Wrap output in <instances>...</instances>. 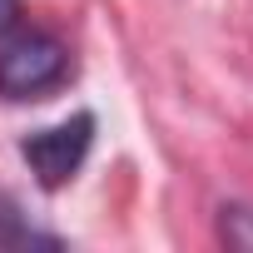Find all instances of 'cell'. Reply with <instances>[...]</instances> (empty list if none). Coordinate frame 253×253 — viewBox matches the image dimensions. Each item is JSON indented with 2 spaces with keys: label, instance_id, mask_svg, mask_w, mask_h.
I'll return each mask as SVG.
<instances>
[{
  "label": "cell",
  "instance_id": "cell-1",
  "mask_svg": "<svg viewBox=\"0 0 253 253\" xmlns=\"http://www.w3.org/2000/svg\"><path fill=\"white\" fill-rule=\"evenodd\" d=\"M65 70H70V50L55 35L25 25H10L0 35V94L5 99H40L65 80Z\"/></svg>",
  "mask_w": 253,
  "mask_h": 253
},
{
  "label": "cell",
  "instance_id": "cell-2",
  "mask_svg": "<svg viewBox=\"0 0 253 253\" xmlns=\"http://www.w3.org/2000/svg\"><path fill=\"white\" fill-rule=\"evenodd\" d=\"M89 144H94V114L80 109L60 124H50V129H35L20 139V159L30 164V174L40 179V189H65L80 164L89 159Z\"/></svg>",
  "mask_w": 253,
  "mask_h": 253
},
{
  "label": "cell",
  "instance_id": "cell-3",
  "mask_svg": "<svg viewBox=\"0 0 253 253\" xmlns=\"http://www.w3.org/2000/svg\"><path fill=\"white\" fill-rule=\"evenodd\" d=\"M0 248H60V238L55 233H40V228H30L25 223V213L0 194Z\"/></svg>",
  "mask_w": 253,
  "mask_h": 253
},
{
  "label": "cell",
  "instance_id": "cell-4",
  "mask_svg": "<svg viewBox=\"0 0 253 253\" xmlns=\"http://www.w3.org/2000/svg\"><path fill=\"white\" fill-rule=\"evenodd\" d=\"M218 233H223V243H228V248L253 253V209L228 204V209H223V218H218Z\"/></svg>",
  "mask_w": 253,
  "mask_h": 253
},
{
  "label": "cell",
  "instance_id": "cell-5",
  "mask_svg": "<svg viewBox=\"0 0 253 253\" xmlns=\"http://www.w3.org/2000/svg\"><path fill=\"white\" fill-rule=\"evenodd\" d=\"M15 20H20V0H0V35H5Z\"/></svg>",
  "mask_w": 253,
  "mask_h": 253
}]
</instances>
